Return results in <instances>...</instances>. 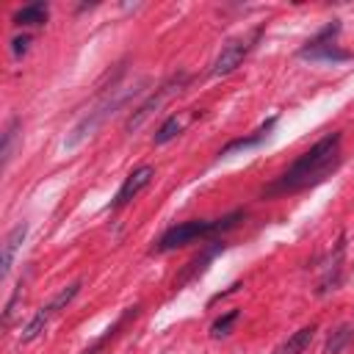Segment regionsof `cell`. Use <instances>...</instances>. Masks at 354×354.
<instances>
[{"mask_svg":"<svg viewBox=\"0 0 354 354\" xmlns=\"http://www.w3.org/2000/svg\"><path fill=\"white\" fill-rule=\"evenodd\" d=\"M340 133H326L318 138L307 152H301L271 185L263 188V196H279V194H296L304 188H313L324 183L337 166H340Z\"/></svg>","mask_w":354,"mask_h":354,"instance_id":"cell-1","label":"cell"},{"mask_svg":"<svg viewBox=\"0 0 354 354\" xmlns=\"http://www.w3.org/2000/svg\"><path fill=\"white\" fill-rule=\"evenodd\" d=\"M149 80L144 77V80H138V83H133V86H122V88H111V94H105L83 119H77L75 122V127L66 133V138H64V149H75V147H80L86 138H91L119 108H124L130 100H136L141 91H144V86H147Z\"/></svg>","mask_w":354,"mask_h":354,"instance_id":"cell-2","label":"cell"},{"mask_svg":"<svg viewBox=\"0 0 354 354\" xmlns=\"http://www.w3.org/2000/svg\"><path fill=\"white\" fill-rule=\"evenodd\" d=\"M243 216H246L243 210H232V213H227V216H221V218H191V221H180V224L169 227V230L158 238V243L152 246V252L166 254V252H171V249H177V246H188V243H194V241L213 238V235H218V232L232 230L238 221H243Z\"/></svg>","mask_w":354,"mask_h":354,"instance_id":"cell-3","label":"cell"},{"mask_svg":"<svg viewBox=\"0 0 354 354\" xmlns=\"http://www.w3.org/2000/svg\"><path fill=\"white\" fill-rule=\"evenodd\" d=\"M188 80H191V77H188V72H177V75H171L166 83H160V86H158V88H155V91H152V94H149V97H147V100H144V102H141V105L127 116L124 130H127V133L138 130V127H141V124H144L155 111H160V105H163V102H169L174 94H180V91L185 88V83H188Z\"/></svg>","mask_w":354,"mask_h":354,"instance_id":"cell-4","label":"cell"},{"mask_svg":"<svg viewBox=\"0 0 354 354\" xmlns=\"http://www.w3.org/2000/svg\"><path fill=\"white\" fill-rule=\"evenodd\" d=\"M80 293V282H72V285H66V288H61L47 304H41L39 310H36V315L25 324V329H22V343H30V340H36L44 329H47V324L61 313V310H66L69 304H72V299Z\"/></svg>","mask_w":354,"mask_h":354,"instance_id":"cell-5","label":"cell"},{"mask_svg":"<svg viewBox=\"0 0 354 354\" xmlns=\"http://www.w3.org/2000/svg\"><path fill=\"white\" fill-rule=\"evenodd\" d=\"M260 33H263V28H254L249 36H238V39H230L224 47H221V53L216 55V61H213V75L216 77H221V75H230V72H235L241 64H243V58L254 50V41L260 39Z\"/></svg>","mask_w":354,"mask_h":354,"instance_id":"cell-6","label":"cell"},{"mask_svg":"<svg viewBox=\"0 0 354 354\" xmlns=\"http://www.w3.org/2000/svg\"><path fill=\"white\" fill-rule=\"evenodd\" d=\"M152 177H155V169L152 166H138V169H133L127 177H124V183L119 185V191H116V196H113V202H111V207L113 210H119V207H124V205H130L149 183H152Z\"/></svg>","mask_w":354,"mask_h":354,"instance_id":"cell-7","label":"cell"},{"mask_svg":"<svg viewBox=\"0 0 354 354\" xmlns=\"http://www.w3.org/2000/svg\"><path fill=\"white\" fill-rule=\"evenodd\" d=\"M227 249V243L224 241H213L207 249H202L183 271H180V277H174V288H183V285H188L191 279H196V277H202L205 271H207V266L216 260V254H221Z\"/></svg>","mask_w":354,"mask_h":354,"instance_id":"cell-8","label":"cell"},{"mask_svg":"<svg viewBox=\"0 0 354 354\" xmlns=\"http://www.w3.org/2000/svg\"><path fill=\"white\" fill-rule=\"evenodd\" d=\"M277 124V116H271L266 124H260L252 136H241V138H232L230 144H224L221 149H218V158H227V155H232V152H241V149H252V147H260L266 138H268V133H271V127Z\"/></svg>","mask_w":354,"mask_h":354,"instance_id":"cell-9","label":"cell"},{"mask_svg":"<svg viewBox=\"0 0 354 354\" xmlns=\"http://www.w3.org/2000/svg\"><path fill=\"white\" fill-rule=\"evenodd\" d=\"M25 235H28V221H19V224H14V227L8 230V235H6V241H3V254H0V266H3V277H8V274H11V266H14V257H17V252H19V246H22V241H25Z\"/></svg>","mask_w":354,"mask_h":354,"instance_id":"cell-10","label":"cell"},{"mask_svg":"<svg viewBox=\"0 0 354 354\" xmlns=\"http://www.w3.org/2000/svg\"><path fill=\"white\" fill-rule=\"evenodd\" d=\"M47 17H50L47 3L36 0V3H28V6H22V8L14 11V25L17 28H36V25H44Z\"/></svg>","mask_w":354,"mask_h":354,"instance_id":"cell-11","label":"cell"},{"mask_svg":"<svg viewBox=\"0 0 354 354\" xmlns=\"http://www.w3.org/2000/svg\"><path fill=\"white\" fill-rule=\"evenodd\" d=\"M315 332H318V326L315 324H310V326H301L299 332H293L274 354H304L307 351V346L313 343V337H315Z\"/></svg>","mask_w":354,"mask_h":354,"instance_id":"cell-12","label":"cell"},{"mask_svg":"<svg viewBox=\"0 0 354 354\" xmlns=\"http://www.w3.org/2000/svg\"><path fill=\"white\" fill-rule=\"evenodd\" d=\"M138 310H141L138 304H136V307H127V310H124V313H122V315H119V318H116V321H113V324H111V326H108V329H105V332H102V335H100L88 348H86V351H80V354H100V351H102V346H105V343H108V340H111V337H113V335L127 324V318L138 315Z\"/></svg>","mask_w":354,"mask_h":354,"instance_id":"cell-13","label":"cell"},{"mask_svg":"<svg viewBox=\"0 0 354 354\" xmlns=\"http://www.w3.org/2000/svg\"><path fill=\"white\" fill-rule=\"evenodd\" d=\"M299 58H310V61H332V64H337V61H348V58H354V53H348V50H340L337 44H326V47H315V50H299Z\"/></svg>","mask_w":354,"mask_h":354,"instance_id":"cell-14","label":"cell"},{"mask_svg":"<svg viewBox=\"0 0 354 354\" xmlns=\"http://www.w3.org/2000/svg\"><path fill=\"white\" fill-rule=\"evenodd\" d=\"M351 337H354V326H351V324H340V326L329 335V340H326V346H324V354H340V351L351 343Z\"/></svg>","mask_w":354,"mask_h":354,"instance_id":"cell-15","label":"cell"},{"mask_svg":"<svg viewBox=\"0 0 354 354\" xmlns=\"http://www.w3.org/2000/svg\"><path fill=\"white\" fill-rule=\"evenodd\" d=\"M340 33V22L337 19H332V22H326L313 39H307L304 41V47L301 50H315V47H326V44H335V36Z\"/></svg>","mask_w":354,"mask_h":354,"instance_id":"cell-16","label":"cell"},{"mask_svg":"<svg viewBox=\"0 0 354 354\" xmlns=\"http://www.w3.org/2000/svg\"><path fill=\"white\" fill-rule=\"evenodd\" d=\"M17 136H19V119L11 116L8 124H6V130H3V149H0V155H3V166H8L11 158H14V141H17Z\"/></svg>","mask_w":354,"mask_h":354,"instance_id":"cell-17","label":"cell"},{"mask_svg":"<svg viewBox=\"0 0 354 354\" xmlns=\"http://www.w3.org/2000/svg\"><path fill=\"white\" fill-rule=\"evenodd\" d=\"M241 318V310L235 307V310H227L224 315H218L213 324H210V337H227L230 332H232V326H235V321Z\"/></svg>","mask_w":354,"mask_h":354,"instance_id":"cell-18","label":"cell"},{"mask_svg":"<svg viewBox=\"0 0 354 354\" xmlns=\"http://www.w3.org/2000/svg\"><path fill=\"white\" fill-rule=\"evenodd\" d=\"M180 130H183V122H180V116H174V113H171V116H166V122L158 127V133L152 136V141H155L158 147H160V144H169Z\"/></svg>","mask_w":354,"mask_h":354,"instance_id":"cell-19","label":"cell"},{"mask_svg":"<svg viewBox=\"0 0 354 354\" xmlns=\"http://www.w3.org/2000/svg\"><path fill=\"white\" fill-rule=\"evenodd\" d=\"M28 44H30V36H28V33L14 36V39H11V55H14V58L25 55V53H28Z\"/></svg>","mask_w":354,"mask_h":354,"instance_id":"cell-20","label":"cell"}]
</instances>
